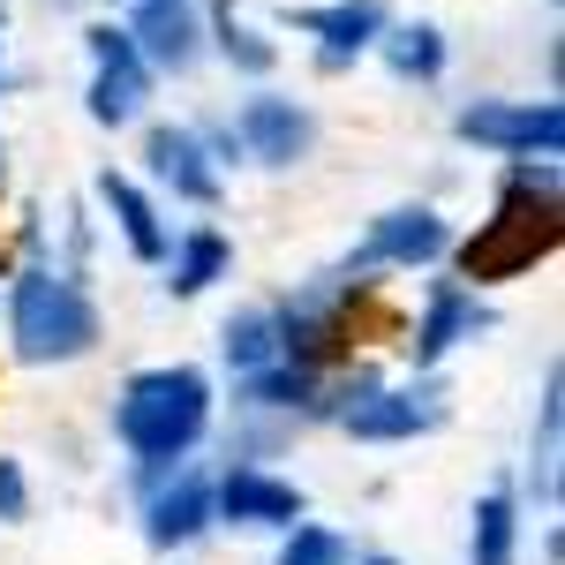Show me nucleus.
Listing matches in <instances>:
<instances>
[{
	"instance_id": "f257e3e1",
	"label": "nucleus",
	"mask_w": 565,
	"mask_h": 565,
	"mask_svg": "<svg viewBox=\"0 0 565 565\" xmlns=\"http://www.w3.org/2000/svg\"><path fill=\"white\" fill-rule=\"evenodd\" d=\"M0 317H8V354L23 370H76L106 348V309L90 295V279L61 271L53 257H23L8 271Z\"/></svg>"
},
{
	"instance_id": "f03ea898",
	"label": "nucleus",
	"mask_w": 565,
	"mask_h": 565,
	"mask_svg": "<svg viewBox=\"0 0 565 565\" xmlns=\"http://www.w3.org/2000/svg\"><path fill=\"white\" fill-rule=\"evenodd\" d=\"M218 423V385L196 362H143L114 385L106 430L129 460H196Z\"/></svg>"
},
{
	"instance_id": "7ed1b4c3",
	"label": "nucleus",
	"mask_w": 565,
	"mask_h": 565,
	"mask_svg": "<svg viewBox=\"0 0 565 565\" xmlns=\"http://www.w3.org/2000/svg\"><path fill=\"white\" fill-rule=\"evenodd\" d=\"M362 279H340V271H309L295 279L271 309V332H279V354L287 362H309V370H340L354 354V309H362Z\"/></svg>"
},
{
	"instance_id": "20e7f679",
	"label": "nucleus",
	"mask_w": 565,
	"mask_h": 565,
	"mask_svg": "<svg viewBox=\"0 0 565 565\" xmlns=\"http://www.w3.org/2000/svg\"><path fill=\"white\" fill-rule=\"evenodd\" d=\"M551 249H558V196H513V189H498V212L482 218L468 242H452L460 279L482 287V295L535 271V257H551Z\"/></svg>"
},
{
	"instance_id": "39448f33",
	"label": "nucleus",
	"mask_w": 565,
	"mask_h": 565,
	"mask_svg": "<svg viewBox=\"0 0 565 565\" xmlns=\"http://www.w3.org/2000/svg\"><path fill=\"white\" fill-rule=\"evenodd\" d=\"M452 218L437 212V204H392L362 226V242H354L348 257L332 264L340 279H362V287H377L385 271H437V264L452 257Z\"/></svg>"
},
{
	"instance_id": "423d86ee",
	"label": "nucleus",
	"mask_w": 565,
	"mask_h": 565,
	"mask_svg": "<svg viewBox=\"0 0 565 565\" xmlns=\"http://www.w3.org/2000/svg\"><path fill=\"white\" fill-rule=\"evenodd\" d=\"M226 121H234V143H242V167H264V174L309 167L317 159V136H324L317 106L295 98V90H279V84H249V98Z\"/></svg>"
},
{
	"instance_id": "0eeeda50",
	"label": "nucleus",
	"mask_w": 565,
	"mask_h": 565,
	"mask_svg": "<svg viewBox=\"0 0 565 565\" xmlns=\"http://www.w3.org/2000/svg\"><path fill=\"white\" fill-rule=\"evenodd\" d=\"M452 136L482 159H558L565 151V106L558 90L543 98H468L452 114Z\"/></svg>"
},
{
	"instance_id": "6e6552de",
	"label": "nucleus",
	"mask_w": 565,
	"mask_h": 565,
	"mask_svg": "<svg viewBox=\"0 0 565 565\" xmlns=\"http://www.w3.org/2000/svg\"><path fill=\"white\" fill-rule=\"evenodd\" d=\"M84 53H90L84 114L98 121V129H143V121H151V90H159V76L143 68V53H136V39L121 31V15L84 23Z\"/></svg>"
},
{
	"instance_id": "1a4fd4ad",
	"label": "nucleus",
	"mask_w": 565,
	"mask_h": 565,
	"mask_svg": "<svg viewBox=\"0 0 565 565\" xmlns=\"http://www.w3.org/2000/svg\"><path fill=\"white\" fill-rule=\"evenodd\" d=\"M490 332H498V302H490L482 287H468L460 271H445V279H430V295L415 309V324H407V340H399V362H407V370H445L460 348H476Z\"/></svg>"
},
{
	"instance_id": "9d476101",
	"label": "nucleus",
	"mask_w": 565,
	"mask_h": 565,
	"mask_svg": "<svg viewBox=\"0 0 565 565\" xmlns=\"http://www.w3.org/2000/svg\"><path fill=\"white\" fill-rule=\"evenodd\" d=\"M309 513V490L279 476L271 460H226L212 468V527L226 535H287Z\"/></svg>"
},
{
	"instance_id": "9b49d317",
	"label": "nucleus",
	"mask_w": 565,
	"mask_h": 565,
	"mask_svg": "<svg viewBox=\"0 0 565 565\" xmlns=\"http://www.w3.org/2000/svg\"><path fill=\"white\" fill-rule=\"evenodd\" d=\"M143 189L174 196L181 212H218L226 204V167L196 136V121H143Z\"/></svg>"
},
{
	"instance_id": "f8f14e48",
	"label": "nucleus",
	"mask_w": 565,
	"mask_h": 565,
	"mask_svg": "<svg viewBox=\"0 0 565 565\" xmlns=\"http://www.w3.org/2000/svg\"><path fill=\"white\" fill-rule=\"evenodd\" d=\"M121 31L136 39L151 76H196L212 61L204 0H121Z\"/></svg>"
},
{
	"instance_id": "ddd939ff",
	"label": "nucleus",
	"mask_w": 565,
	"mask_h": 565,
	"mask_svg": "<svg viewBox=\"0 0 565 565\" xmlns=\"http://www.w3.org/2000/svg\"><path fill=\"white\" fill-rule=\"evenodd\" d=\"M136 527H143V543L159 558H189L204 535H218L212 527V468L204 460H181L159 490L136 498Z\"/></svg>"
},
{
	"instance_id": "4468645a",
	"label": "nucleus",
	"mask_w": 565,
	"mask_h": 565,
	"mask_svg": "<svg viewBox=\"0 0 565 565\" xmlns=\"http://www.w3.org/2000/svg\"><path fill=\"white\" fill-rule=\"evenodd\" d=\"M392 23L385 0H324V8H287V31L309 39V61L324 76H348L354 61H370L377 31Z\"/></svg>"
},
{
	"instance_id": "2eb2a0df",
	"label": "nucleus",
	"mask_w": 565,
	"mask_h": 565,
	"mask_svg": "<svg viewBox=\"0 0 565 565\" xmlns=\"http://www.w3.org/2000/svg\"><path fill=\"white\" fill-rule=\"evenodd\" d=\"M558 468H565V362H551L543 392H535V423H527V460H521V476H513L527 521L558 513Z\"/></svg>"
},
{
	"instance_id": "dca6fc26",
	"label": "nucleus",
	"mask_w": 565,
	"mask_h": 565,
	"mask_svg": "<svg viewBox=\"0 0 565 565\" xmlns=\"http://www.w3.org/2000/svg\"><path fill=\"white\" fill-rule=\"evenodd\" d=\"M90 196H98V212H106V226L121 234V249H129L136 264H167V249H174V218H167V204L143 189L136 174H121V167H106V174L90 181Z\"/></svg>"
},
{
	"instance_id": "f3484780",
	"label": "nucleus",
	"mask_w": 565,
	"mask_h": 565,
	"mask_svg": "<svg viewBox=\"0 0 565 565\" xmlns=\"http://www.w3.org/2000/svg\"><path fill=\"white\" fill-rule=\"evenodd\" d=\"M317 392H324V370H309V362H264L249 377H234V407L242 415H279V423H295V430H317Z\"/></svg>"
},
{
	"instance_id": "a211bd4d",
	"label": "nucleus",
	"mask_w": 565,
	"mask_h": 565,
	"mask_svg": "<svg viewBox=\"0 0 565 565\" xmlns=\"http://www.w3.org/2000/svg\"><path fill=\"white\" fill-rule=\"evenodd\" d=\"M370 53L385 61L392 84H415V90L445 84V68H452V39H445V23H430V15H392Z\"/></svg>"
},
{
	"instance_id": "6ab92c4d",
	"label": "nucleus",
	"mask_w": 565,
	"mask_h": 565,
	"mask_svg": "<svg viewBox=\"0 0 565 565\" xmlns=\"http://www.w3.org/2000/svg\"><path fill=\"white\" fill-rule=\"evenodd\" d=\"M167 279V295L174 302H196V295H212L218 279H234V234L226 226H212V218H196V226H181L174 249H167V264H159Z\"/></svg>"
},
{
	"instance_id": "aec40b11",
	"label": "nucleus",
	"mask_w": 565,
	"mask_h": 565,
	"mask_svg": "<svg viewBox=\"0 0 565 565\" xmlns=\"http://www.w3.org/2000/svg\"><path fill=\"white\" fill-rule=\"evenodd\" d=\"M521 551H527V505L513 476H498L468 505V565H521Z\"/></svg>"
},
{
	"instance_id": "412c9836",
	"label": "nucleus",
	"mask_w": 565,
	"mask_h": 565,
	"mask_svg": "<svg viewBox=\"0 0 565 565\" xmlns=\"http://www.w3.org/2000/svg\"><path fill=\"white\" fill-rule=\"evenodd\" d=\"M204 31H212V53L242 84H271V76H279V39L242 15V0H212V8H204Z\"/></svg>"
},
{
	"instance_id": "4be33fe9",
	"label": "nucleus",
	"mask_w": 565,
	"mask_h": 565,
	"mask_svg": "<svg viewBox=\"0 0 565 565\" xmlns=\"http://www.w3.org/2000/svg\"><path fill=\"white\" fill-rule=\"evenodd\" d=\"M264 362H279V332H271V309L264 302H242L218 317V370L226 377H249Z\"/></svg>"
},
{
	"instance_id": "5701e85b",
	"label": "nucleus",
	"mask_w": 565,
	"mask_h": 565,
	"mask_svg": "<svg viewBox=\"0 0 565 565\" xmlns=\"http://www.w3.org/2000/svg\"><path fill=\"white\" fill-rule=\"evenodd\" d=\"M264 565H354V535L302 513L287 535H271V558H264Z\"/></svg>"
},
{
	"instance_id": "b1692460",
	"label": "nucleus",
	"mask_w": 565,
	"mask_h": 565,
	"mask_svg": "<svg viewBox=\"0 0 565 565\" xmlns=\"http://www.w3.org/2000/svg\"><path fill=\"white\" fill-rule=\"evenodd\" d=\"M295 423H279V415H242L234 407V430H226V460H279L287 445H295Z\"/></svg>"
},
{
	"instance_id": "393cba45",
	"label": "nucleus",
	"mask_w": 565,
	"mask_h": 565,
	"mask_svg": "<svg viewBox=\"0 0 565 565\" xmlns=\"http://www.w3.org/2000/svg\"><path fill=\"white\" fill-rule=\"evenodd\" d=\"M31 521V468L15 452H0V527H23Z\"/></svg>"
},
{
	"instance_id": "a878e982",
	"label": "nucleus",
	"mask_w": 565,
	"mask_h": 565,
	"mask_svg": "<svg viewBox=\"0 0 565 565\" xmlns=\"http://www.w3.org/2000/svg\"><path fill=\"white\" fill-rule=\"evenodd\" d=\"M196 136L212 143V159H218V167H226V174L242 167V143H234V121H226V114H204V121H196Z\"/></svg>"
},
{
	"instance_id": "bb28decb",
	"label": "nucleus",
	"mask_w": 565,
	"mask_h": 565,
	"mask_svg": "<svg viewBox=\"0 0 565 565\" xmlns=\"http://www.w3.org/2000/svg\"><path fill=\"white\" fill-rule=\"evenodd\" d=\"M354 565H407V558H392V551H354Z\"/></svg>"
},
{
	"instance_id": "cd10ccee",
	"label": "nucleus",
	"mask_w": 565,
	"mask_h": 565,
	"mask_svg": "<svg viewBox=\"0 0 565 565\" xmlns=\"http://www.w3.org/2000/svg\"><path fill=\"white\" fill-rule=\"evenodd\" d=\"M8 23H15V15H8V0H0V45H8Z\"/></svg>"
},
{
	"instance_id": "c85d7f7f",
	"label": "nucleus",
	"mask_w": 565,
	"mask_h": 565,
	"mask_svg": "<svg viewBox=\"0 0 565 565\" xmlns=\"http://www.w3.org/2000/svg\"><path fill=\"white\" fill-rule=\"evenodd\" d=\"M0 181H8V143H0Z\"/></svg>"
},
{
	"instance_id": "c756f323",
	"label": "nucleus",
	"mask_w": 565,
	"mask_h": 565,
	"mask_svg": "<svg viewBox=\"0 0 565 565\" xmlns=\"http://www.w3.org/2000/svg\"><path fill=\"white\" fill-rule=\"evenodd\" d=\"M0 90H8V68H0Z\"/></svg>"
},
{
	"instance_id": "7c9ffc66",
	"label": "nucleus",
	"mask_w": 565,
	"mask_h": 565,
	"mask_svg": "<svg viewBox=\"0 0 565 565\" xmlns=\"http://www.w3.org/2000/svg\"><path fill=\"white\" fill-rule=\"evenodd\" d=\"M551 8H558V0H551Z\"/></svg>"
},
{
	"instance_id": "2f4dec72",
	"label": "nucleus",
	"mask_w": 565,
	"mask_h": 565,
	"mask_svg": "<svg viewBox=\"0 0 565 565\" xmlns=\"http://www.w3.org/2000/svg\"><path fill=\"white\" fill-rule=\"evenodd\" d=\"M114 8H121V0H114Z\"/></svg>"
},
{
	"instance_id": "473e14b6",
	"label": "nucleus",
	"mask_w": 565,
	"mask_h": 565,
	"mask_svg": "<svg viewBox=\"0 0 565 565\" xmlns=\"http://www.w3.org/2000/svg\"><path fill=\"white\" fill-rule=\"evenodd\" d=\"M174 565H181V558H174Z\"/></svg>"
}]
</instances>
